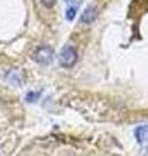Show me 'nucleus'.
<instances>
[{
  "instance_id": "nucleus-1",
  "label": "nucleus",
  "mask_w": 148,
  "mask_h": 156,
  "mask_svg": "<svg viewBox=\"0 0 148 156\" xmlns=\"http://www.w3.org/2000/svg\"><path fill=\"white\" fill-rule=\"evenodd\" d=\"M78 60V53L77 50L72 46H65L61 48L60 53H58V62L62 68H72L76 65Z\"/></svg>"
},
{
  "instance_id": "nucleus-2",
  "label": "nucleus",
  "mask_w": 148,
  "mask_h": 156,
  "mask_svg": "<svg viewBox=\"0 0 148 156\" xmlns=\"http://www.w3.org/2000/svg\"><path fill=\"white\" fill-rule=\"evenodd\" d=\"M34 58H35L37 62H39V64H42V65L51 64L53 60V50L48 46L39 47L35 52V55H34Z\"/></svg>"
},
{
  "instance_id": "nucleus-3",
  "label": "nucleus",
  "mask_w": 148,
  "mask_h": 156,
  "mask_svg": "<svg viewBox=\"0 0 148 156\" xmlns=\"http://www.w3.org/2000/svg\"><path fill=\"white\" fill-rule=\"evenodd\" d=\"M135 138L138 143L142 146V148L144 151H148V125L139 126L135 130Z\"/></svg>"
},
{
  "instance_id": "nucleus-4",
  "label": "nucleus",
  "mask_w": 148,
  "mask_h": 156,
  "mask_svg": "<svg viewBox=\"0 0 148 156\" xmlns=\"http://www.w3.org/2000/svg\"><path fill=\"white\" fill-rule=\"evenodd\" d=\"M97 17V9L96 7H87L83 13L81 14V22L83 23H88L90 25L91 22H93Z\"/></svg>"
},
{
  "instance_id": "nucleus-5",
  "label": "nucleus",
  "mask_w": 148,
  "mask_h": 156,
  "mask_svg": "<svg viewBox=\"0 0 148 156\" xmlns=\"http://www.w3.org/2000/svg\"><path fill=\"white\" fill-rule=\"evenodd\" d=\"M7 80H8V82H11V83L14 85V86H19V85H21V77H19L18 72L16 69H13V70H11L8 73V74H7Z\"/></svg>"
},
{
  "instance_id": "nucleus-6",
  "label": "nucleus",
  "mask_w": 148,
  "mask_h": 156,
  "mask_svg": "<svg viewBox=\"0 0 148 156\" xmlns=\"http://www.w3.org/2000/svg\"><path fill=\"white\" fill-rule=\"evenodd\" d=\"M76 13H77L76 7H69L68 11H66V18L69 20V21H73L74 17H76Z\"/></svg>"
},
{
  "instance_id": "nucleus-7",
  "label": "nucleus",
  "mask_w": 148,
  "mask_h": 156,
  "mask_svg": "<svg viewBox=\"0 0 148 156\" xmlns=\"http://www.w3.org/2000/svg\"><path fill=\"white\" fill-rule=\"evenodd\" d=\"M39 92H33V91H30V92H27V95H26V100L27 101H30V103H33V101H35L38 98H39Z\"/></svg>"
},
{
  "instance_id": "nucleus-8",
  "label": "nucleus",
  "mask_w": 148,
  "mask_h": 156,
  "mask_svg": "<svg viewBox=\"0 0 148 156\" xmlns=\"http://www.w3.org/2000/svg\"><path fill=\"white\" fill-rule=\"evenodd\" d=\"M41 2H42L43 5L47 7V8H52L56 4V0H41Z\"/></svg>"
},
{
  "instance_id": "nucleus-9",
  "label": "nucleus",
  "mask_w": 148,
  "mask_h": 156,
  "mask_svg": "<svg viewBox=\"0 0 148 156\" xmlns=\"http://www.w3.org/2000/svg\"><path fill=\"white\" fill-rule=\"evenodd\" d=\"M65 2H68V3H69V2H72V0H65Z\"/></svg>"
}]
</instances>
